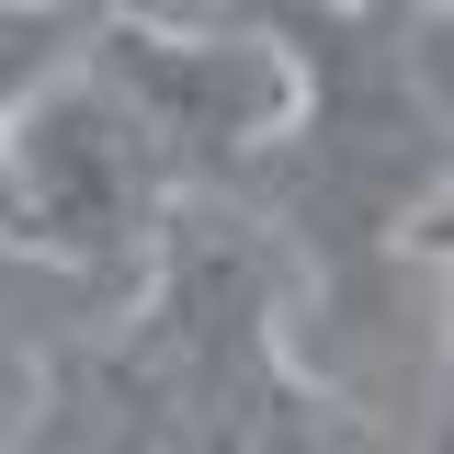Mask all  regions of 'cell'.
<instances>
[{
	"instance_id": "5b68a950",
	"label": "cell",
	"mask_w": 454,
	"mask_h": 454,
	"mask_svg": "<svg viewBox=\"0 0 454 454\" xmlns=\"http://www.w3.org/2000/svg\"><path fill=\"white\" fill-rule=\"evenodd\" d=\"M443 443H454V409H443Z\"/></svg>"
},
{
	"instance_id": "8992f818",
	"label": "cell",
	"mask_w": 454,
	"mask_h": 454,
	"mask_svg": "<svg viewBox=\"0 0 454 454\" xmlns=\"http://www.w3.org/2000/svg\"><path fill=\"white\" fill-rule=\"evenodd\" d=\"M23 12H46V0H23Z\"/></svg>"
},
{
	"instance_id": "3957f363",
	"label": "cell",
	"mask_w": 454,
	"mask_h": 454,
	"mask_svg": "<svg viewBox=\"0 0 454 454\" xmlns=\"http://www.w3.org/2000/svg\"><path fill=\"white\" fill-rule=\"evenodd\" d=\"M80 46H91V12H80V0H46V12L0 0V148H12V114L35 103Z\"/></svg>"
},
{
	"instance_id": "277c9868",
	"label": "cell",
	"mask_w": 454,
	"mask_h": 454,
	"mask_svg": "<svg viewBox=\"0 0 454 454\" xmlns=\"http://www.w3.org/2000/svg\"><path fill=\"white\" fill-rule=\"evenodd\" d=\"M409 250H432V262H454V193H432V205H420V227H409Z\"/></svg>"
},
{
	"instance_id": "6da1fadb",
	"label": "cell",
	"mask_w": 454,
	"mask_h": 454,
	"mask_svg": "<svg viewBox=\"0 0 454 454\" xmlns=\"http://www.w3.org/2000/svg\"><path fill=\"white\" fill-rule=\"evenodd\" d=\"M160 137L148 114L114 91L91 46L57 68L35 103L12 114V148H0V227L46 239L68 262H125L148 227H160Z\"/></svg>"
},
{
	"instance_id": "7a4b0ae2",
	"label": "cell",
	"mask_w": 454,
	"mask_h": 454,
	"mask_svg": "<svg viewBox=\"0 0 454 454\" xmlns=\"http://www.w3.org/2000/svg\"><path fill=\"white\" fill-rule=\"evenodd\" d=\"M91 68L148 114L170 160H239L307 114V68L262 35H170V23H91Z\"/></svg>"
}]
</instances>
